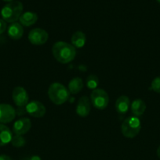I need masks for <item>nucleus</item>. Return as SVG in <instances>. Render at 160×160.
I'll return each mask as SVG.
<instances>
[{
    "label": "nucleus",
    "instance_id": "nucleus-1",
    "mask_svg": "<svg viewBox=\"0 0 160 160\" xmlns=\"http://www.w3.org/2000/svg\"><path fill=\"white\" fill-rule=\"evenodd\" d=\"M53 57L56 61L63 64L72 62L76 56V50L72 44L65 42H57L52 48Z\"/></svg>",
    "mask_w": 160,
    "mask_h": 160
},
{
    "label": "nucleus",
    "instance_id": "nucleus-2",
    "mask_svg": "<svg viewBox=\"0 0 160 160\" xmlns=\"http://www.w3.org/2000/svg\"><path fill=\"white\" fill-rule=\"evenodd\" d=\"M23 4L20 1H13L5 5L1 10L3 20L8 23H15L23 12Z\"/></svg>",
    "mask_w": 160,
    "mask_h": 160
},
{
    "label": "nucleus",
    "instance_id": "nucleus-3",
    "mask_svg": "<svg viewBox=\"0 0 160 160\" xmlns=\"http://www.w3.org/2000/svg\"><path fill=\"white\" fill-rule=\"evenodd\" d=\"M70 95L68 89L61 83H53L48 89V96L55 105H62L67 101Z\"/></svg>",
    "mask_w": 160,
    "mask_h": 160
},
{
    "label": "nucleus",
    "instance_id": "nucleus-4",
    "mask_svg": "<svg viewBox=\"0 0 160 160\" xmlns=\"http://www.w3.org/2000/svg\"><path fill=\"white\" fill-rule=\"evenodd\" d=\"M141 129V120L136 117H129L122 122L121 131L124 137L133 138L136 137Z\"/></svg>",
    "mask_w": 160,
    "mask_h": 160
},
{
    "label": "nucleus",
    "instance_id": "nucleus-5",
    "mask_svg": "<svg viewBox=\"0 0 160 160\" xmlns=\"http://www.w3.org/2000/svg\"><path fill=\"white\" fill-rule=\"evenodd\" d=\"M90 101L93 106L98 109H104L109 103V96L104 89L93 90L90 95Z\"/></svg>",
    "mask_w": 160,
    "mask_h": 160
},
{
    "label": "nucleus",
    "instance_id": "nucleus-6",
    "mask_svg": "<svg viewBox=\"0 0 160 160\" xmlns=\"http://www.w3.org/2000/svg\"><path fill=\"white\" fill-rule=\"evenodd\" d=\"M28 38L32 45H42L48 41L49 34L42 28H35L30 31Z\"/></svg>",
    "mask_w": 160,
    "mask_h": 160
},
{
    "label": "nucleus",
    "instance_id": "nucleus-7",
    "mask_svg": "<svg viewBox=\"0 0 160 160\" xmlns=\"http://www.w3.org/2000/svg\"><path fill=\"white\" fill-rule=\"evenodd\" d=\"M12 98L16 106L18 107H25L29 101V96L28 92L24 88L18 86L13 89L12 93Z\"/></svg>",
    "mask_w": 160,
    "mask_h": 160
},
{
    "label": "nucleus",
    "instance_id": "nucleus-8",
    "mask_svg": "<svg viewBox=\"0 0 160 160\" xmlns=\"http://www.w3.org/2000/svg\"><path fill=\"white\" fill-rule=\"evenodd\" d=\"M25 109L30 116L35 118H41L44 117L46 112L45 106L39 101H31L28 102L25 106Z\"/></svg>",
    "mask_w": 160,
    "mask_h": 160
},
{
    "label": "nucleus",
    "instance_id": "nucleus-9",
    "mask_svg": "<svg viewBox=\"0 0 160 160\" xmlns=\"http://www.w3.org/2000/svg\"><path fill=\"white\" fill-rule=\"evenodd\" d=\"M15 109L11 105L2 103L0 104V123H8L15 119Z\"/></svg>",
    "mask_w": 160,
    "mask_h": 160
},
{
    "label": "nucleus",
    "instance_id": "nucleus-10",
    "mask_svg": "<svg viewBox=\"0 0 160 160\" xmlns=\"http://www.w3.org/2000/svg\"><path fill=\"white\" fill-rule=\"evenodd\" d=\"M31 128V122L27 117H23L14 123L13 126V131L14 134L17 135H23L28 133Z\"/></svg>",
    "mask_w": 160,
    "mask_h": 160
},
{
    "label": "nucleus",
    "instance_id": "nucleus-11",
    "mask_svg": "<svg viewBox=\"0 0 160 160\" xmlns=\"http://www.w3.org/2000/svg\"><path fill=\"white\" fill-rule=\"evenodd\" d=\"M91 110L90 100L87 96H82L76 106V113L81 117H86Z\"/></svg>",
    "mask_w": 160,
    "mask_h": 160
},
{
    "label": "nucleus",
    "instance_id": "nucleus-12",
    "mask_svg": "<svg viewBox=\"0 0 160 160\" xmlns=\"http://www.w3.org/2000/svg\"><path fill=\"white\" fill-rule=\"evenodd\" d=\"M24 34L23 26L20 23H12L8 28V35L13 40H19Z\"/></svg>",
    "mask_w": 160,
    "mask_h": 160
},
{
    "label": "nucleus",
    "instance_id": "nucleus-13",
    "mask_svg": "<svg viewBox=\"0 0 160 160\" xmlns=\"http://www.w3.org/2000/svg\"><path fill=\"white\" fill-rule=\"evenodd\" d=\"M130 108V98L125 95L119 97L115 102V109L119 113L125 114Z\"/></svg>",
    "mask_w": 160,
    "mask_h": 160
},
{
    "label": "nucleus",
    "instance_id": "nucleus-14",
    "mask_svg": "<svg viewBox=\"0 0 160 160\" xmlns=\"http://www.w3.org/2000/svg\"><path fill=\"white\" fill-rule=\"evenodd\" d=\"M20 23L22 26L30 27L37 22L38 15L34 12H25L21 14L20 17Z\"/></svg>",
    "mask_w": 160,
    "mask_h": 160
},
{
    "label": "nucleus",
    "instance_id": "nucleus-15",
    "mask_svg": "<svg viewBox=\"0 0 160 160\" xmlns=\"http://www.w3.org/2000/svg\"><path fill=\"white\" fill-rule=\"evenodd\" d=\"M130 109L134 117H140L143 115L146 110V104L141 98H136L133 100L130 105Z\"/></svg>",
    "mask_w": 160,
    "mask_h": 160
},
{
    "label": "nucleus",
    "instance_id": "nucleus-16",
    "mask_svg": "<svg viewBox=\"0 0 160 160\" xmlns=\"http://www.w3.org/2000/svg\"><path fill=\"white\" fill-rule=\"evenodd\" d=\"M13 134L8 127L3 123H0V146L7 145L12 140Z\"/></svg>",
    "mask_w": 160,
    "mask_h": 160
},
{
    "label": "nucleus",
    "instance_id": "nucleus-17",
    "mask_svg": "<svg viewBox=\"0 0 160 160\" xmlns=\"http://www.w3.org/2000/svg\"><path fill=\"white\" fill-rule=\"evenodd\" d=\"M71 41H72V45H73L75 48H83L86 42V34H85L83 31H76V32H75L72 34Z\"/></svg>",
    "mask_w": 160,
    "mask_h": 160
},
{
    "label": "nucleus",
    "instance_id": "nucleus-18",
    "mask_svg": "<svg viewBox=\"0 0 160 160\" xmlns=\"http://www.w3.org/2000/svg\"><path fill=\"white\" fill-rule=\"evenodd\" d=\"M83 88V81L80 78H74L68 84V91L72 94H78Z\"/></svg>",
    "mask_w": 160,
    "mask_h": 160
},
{
    "label": "nucleus",
    "instance_id": "nucleus-19",
    "mask_svg": "<svg viewBox=\"0 0 160 160\" xmlns=\"http://www.w3.org/2000/svg\"><path fill=\"white\" fill-rule=\"evenodd\" d=\"M99 85V79L96 75L90 74L86 78V86L89 89H97V86Z\"/></svg>",
    "mask_w": 160,
    "mask_h": 160
},
{
    "label": "nucleus",
    "instance_id": "nucleus-20",
    "mask_svg": "<svg viewBox=\"0 0 160 160\" xmlns=\"http://www.w3.org/2000/svg\"><path fill=\"white\" fill-rule=\"evenodd\" d=\"M11 144L13 146L17 147V148H20V147L24 146L26 144V140L22 135H17L15 134L13 136L12 140H11Z\"/></svg>",
    "mask_w": 160,
    "mask_h": 160
},
{
    "label": "nucleus",
    "instance_id": "nucleus-21",
    "mask_svg": "<svg viewBox=\"0 0 160 160\" xmlns=\"http://www.w3.org/2000/svg\"><path fill=\"white\" fill-rule=\"evenodd\" d=\"M151 87L154 92L160 94V77H157L152 81Z\"/></svg>",
    "mask_w": 160,
    "mask_h": 160
},
{
    "label": "nucleus",
    "instance_id": "nucleus-22",
    "mask_svg": "<svg viewBox=\"0 0 160 160\" xmlns=\"http://www.w3.org/2000/svg\"><path fill=\"white\" fill-rule=\"evenodd\" d=\"M6 30V22L3 19H0V34H3Z\"/></svg>",
    "mask_w": 160,
    "mask_h": 160
},
{
    "label": "nucleus",
    "instance_id": "nucleus-23",
    "mask_svg": "<svg viewBox=\"0 0 160 160\" xmlns=\"http://www.w3.org/2000/svg\"><path fill=\"white\" fill-rule=\"evenodd\" d=\"M0 160H12V159L6 155H0Z\"/></svg>",
    "mask_w": 160,
    "mask_h": 160
},
{
    "label": "nucleus",
    "instance_id": "nucleus-24",
    "mask_svg": "<svg viewBox=\"0 0 160 160\" xmlns=\"http://www.w3.org/2000/svg\"><path fill=\"white\" fill-rule=\"evenodd\" d=\"M27 160H42L41 158L38 156H31V158L29 159H27Z\"/></svg>",
    "mask_w": 160,
    "mask_h": 160
},
{
    "label": "nucleus",
    "instance_id": "nucleus-25",
    "mask_svg": "<svg viewBox=\"0 0 160 160\" xmlns=\"http://www.w3.org/2000/svg\"><path fill=\"white\" fill-rule=\"evenodd\" d=\"M157 156H158V157L160 159V145L158 146V149H157Z\"/></svg>",
    "mask_w": 160,
    "mask_h": 160
},
{
    "label": "nucleus",
    "instance_id": "nucleus-26",
    "mask_svg": "<svg viewBox=\"0 0 160 160\" xmlns=\"http://www.w3.org/2000/svg\"><path fill=\"white\" fill-rule=\"evenodd\" d=\"M3 1L8 2H13V0H3Z\"/></svg>",
    "mask_w": 160,
    "mask_h": 160
},
{
    "label": "nucleus",
    "instance_id": "nucleus-27",
    "mask_svg": "<svg viewBox=\"0 0 160 160\" xmlns=\"http://www.w3.org/2000/svg\"><path fill=\"white\" fill-rule=\"evenodd\" d=\"M157 2H158L160 4V0H157Z\"/></svg>",
    "mask_w": 160,
    "mask_h": 160
}]
</instances>
